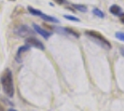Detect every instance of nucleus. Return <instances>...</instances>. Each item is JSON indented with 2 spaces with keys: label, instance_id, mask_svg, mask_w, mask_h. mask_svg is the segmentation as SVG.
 Returning <instances> with one entry per match:
<instances>
[{
  "label": "nucleus",
  "instance_id": "2",
  "mask_svg": "<svg viewBox=\"0 0 124 111\" xmlns=\"http://www.w3.org/2000/svg\"><path fill=\"white\" fill-rule=\"evenodd\" d=\"M85 34L89 37H91L92 38H93L95 40V42L99 44L100 46L103 47L104 49H110L112 48L111 43L99 32L94 31V30H87V31H85Z\"/></svg>",
  "mask_w": 124,
  "mask_h": 111
},
{
  "label": "nucleus",
  "instance_id": "11",
  "mask_svg": "<svg viewBox=\"0 0 124 111\" xmlns=\"http://www.w3.org/2000/svg\"><path fill=\"white\" fill-rule=\"evenodd\" d=\"M93 13L95 15V16H97V17H99V18H105V13L103 12L101 9L99 8H93Z\"/></svg>",
  "mask_w": 124,
  "mask_h": 111
},
{
  "label": "nucleus",
  "instance_id": "13",
  "mask_svg": "<svg viewBox=\"0 0 124 111\" xmlns=\"http://www.w3.org/2000/svg\"><path fill=\"white\" fill-rule=\"evenodd\" d=\"M63 17L65 19H67V20H69V21L76 22V23H79V19H78L77 17H74L72 15H63Z\"/></svg>",
  "mask_w": 124,
  "mask_h": 111
},
{
  "label": "nucleus",
  "instance_id": "1",
  "mask_svg": "<svg viewBox=\"0 0 124 111\" xmlns=\"http://www.w3.org/2000/svg\"><path fill=\"white\" fill-rule=\"evenodd\" d=\"M1 84L3 91L8 97L11 98L14 95V84H13L12 72L9 68H7L1 76Z\"/></svg>",
  "mask_w": 124,
  "mask_h": 111
},
{
  "label": "nucleus",
  "instance_id": "20",
  "mask_svg": "<svg viewBox=\"0 0 124 111\" xmlns=\"http://www.w3.org/2000/svg\"><path fill=\"white\" fill-rule=\"evenodd\" d=\"M9 1H15V0H9Z\"/></svg>",
  "mask_w": 124,
  "mask_h": 111
},
{
  "label": "nucleus",
  "instance_id": "15",
  "mask_svg": "<svg viewBox=\"0 0 124 111\" xmlns=\"http://www.w3.org/2000/svg\"><path fill=\"white\" fill-rule=\"evenodd\" d=\"M119 20H120V22L124 24V13H121L119 15Z\"/></svg>",
  "mask_w": 124,
  "mask_h": 111
},
{
  "label": "nucleus",
  "instance_id": "8",
  "mask_svg": "<svg viewBox=\"0 0 124 111\" xmlns=\"http://www.w3.org/2000/svg\"><path fill=\"white\" fill-rule=\"evenodd\" d=\"M40 18H42L44 21H47V22H51V23H60L59 22V20H57L55 17H52V16H50V15H47V14H44L42 13L41 15H40Z\"/></svg>",
  "mask_w": 124,
  "mask_h": 111
},
{
  "label": "nucleus",
  "instance_id": "5",
  "mask_svg": "<svg viewBox=\"0 0 124 111\" xmlns=\"http://www.w3.org/2000/svg\"><path fill=\"white\" fill-rule=\"evenodd\" d=\"M33 26H34V30L37 32V33H38L39 35H41L45 39H48V38L51 37V35H52L50 32L47 31V30H45L43 28H41L40 26H38L37 24H34Z\"/></svg>",
  "mask_w": 124,
  "mask_h": 111
},
{
  "label": "nucleus",
  "instance_id": "18",
  "mask_svg": "<svg viewBox=\"0 0 124 111\" xmlns=\"http://www.w3.org/2000/svg\"><path fill=\"white\" fill-rule=\"evenodd\" d=\"M120 51H121V53H122V55L124 56V49H120Z\"/></svg>",
  "mask_w": 124,
  "mask_h": 111
},
{
  "label": "nucleus",
  "instance_id": "12",
  "mask_svg": "<svg viewBox=\"0 0 124 111\" xmlns=\"http://www.w3.org/2000/svg\"><path fill=\"white\" fill-rule=\"evenodd\" d=\"M64 30H65V32H66V34L72 35V36H74V37H77V38L79 37V34H78V32L75 31L74 29H71V28H64Z\"/></svg>",
  "mask_w": 124,
  "mask_h": 111
},
{
  "label": "nucleus",
  "instance_id": "9",
  "mask_svg": "<svg viewBox=\"0 0 124 111\" xmlns=\"http://www.w3.org/2000/svg\"><path fill=\"white\" fill-rule=\"evenodd\" d=\"M73 8L75 9H77L78 11H80V12H86L87 11V7L85 5H78V4H73Z\"/></svg>",
  "mask_w": 124,
  "mask_h": 111
},
{
  "label": "nucleus",
  "instance_id": "7",
  "mask_svg": "<svg viewBox=\"0 0 124 111\" xmlns=\"http://www.w3.org/2000/svg\"><path fill=\"white\" fill-rule=\"evenodd\" d=\"M109 11L111 14L113 15H115V16H119L120 14H121V11H122V9H121V8L118 5H112L110 8H109Z\"/></svg>",
  "mask_w": 124,
  "mask_h": 111
},
{
  "label": "nucleus",
  "instance_id": "4",
  "mask_svg": "<svg viewBox=\"0 0 124 111\" xmlns=\"http://www.w3.org/2000/svg\"><path fill=\"white\" fill-rule=\"evenodd\" d=\"M25 45H28L29 47H35L38 49H41V50H44L45 49V46L44 44L39 41L38 39L35 38L33 37H26V40H25Z\"/></svg>",
  "mask_w": 124,
  "mask_h": 111
},
{
  "label": "nucleus",
  "instance_id": "16",
  "mask_svg": "<svg viewBox=\"0 0 124 111\" xmlns=\"http://www.w3.org/2000/svg\"><path fill=\"white\" fill-rule=\"evenodd\" d=\"M57 4H60V5H62V3L64 2V0H54Z\"/></svg>",
  "mask_w": 124,
  "mask_h": 111
},
{
  "label": "nucleus",
  "instance_id": "10",
  "mask_svg": "<svg viewBox=\"0 0 124 111\" xmlns=\"http://www.w3.org/2000/svg\"><path fill=\"white\" fill-rule=\"evenodd\" d=\"M28 11H29V13H31L32 15L38 16V17H40V15L42 14V11H40L39 9H37V8H34L32 7H28Z\"/></svg>",
  "mask_w": 124,
  "mask_h": 111
},
{
  "label": "nucleus",
  "instance_id": "6",
  "mask_svg": "<svg viewBox=\"0 0 124 111\" xmlns=\"http://www.w3.org/2000/svg\"><path fill=\"white\" fill-rule=\"evenodd\" d=\"M30 48H31V47H29L28 45H24V46H22V47H20V48H19L18 51H17V54H16V60H17L19 63L22 61V60H21L22 55H23L24 52L28 51V50L30 49Z\"/></svg>",
  "mask_w": 124,
  "mask_h": 111
},
{
  "label": "nucleus",
  "instance_id": "19",
  "mask_svg": "<svg viewBox=\"0 0 124 111\" xmlns=\"http://www.w3.org/2000/svg\"><path fill=\"white\" fill-rule=\"evenodd\" d=\"M8 111H17V110H16V109H14V108H9Z\"/></svg>",
  "mask_w": 124,
  "mask_h": 111
},
{
  "label": "nucleus",
  "instance_id": "14",
  "mask_svg": "<svg viewBox=\"0 0 124 111\" xmlns=\"http://www.w3.org/2000/svg\"><path fill=\"white\" fill-rule=\"evenodd\" d=\"M115 36H116V37L118 39L121 40V41H124V33H122V32H117Z\"/></svg>",
  "mask_w": 124,
  "mask_h": 111
},
{
  "label": "nucleus",
  "instance_id": "17",
  "mask_svg": "<svg viewBox=\"0 0 124 111\" xmlns=\"http://www.w3.org/2000/svg\"><path fill=\"white\" fill-rule=\"evenodd\" d=\"M0 111H5V108H4V106L2 105L1 103H0Z\"/></svg>",
  "mask_w": 124,
  "mask_h": 111
},
{
  "label": "nucleus",
  "instance_id": "3",
  "mask_svg": "<svg viewBox=\"0 0 124 111\" xmlns=\"http://www.w3.org/2000/svg\"><path fill=\"white\" fill-rule=\"evenodd\" d=\"M14 32L17 36L21 37H29V36L35 34V30H32L27 25H20L14 30Z\"/></svg>",
  "mask_w": 124,
  "mask_h": 111
}]
</instances>
